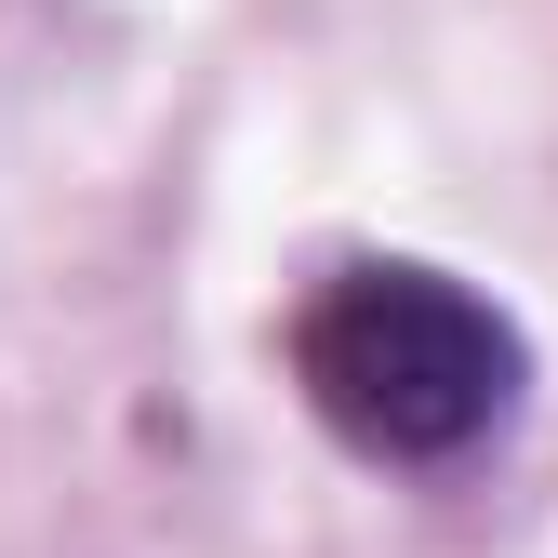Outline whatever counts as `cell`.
<instances>
[{
    "mask_svg": "<svg viewBox=\"0 0 558 558\" xmlns=\"http://www.w3.org/2000/svg\"><path fill=\"white\" fill-rule=\"evenodd\" d=\"M293 386L360 465H465L478 439H506V412L532 386V345L452 266L373 253V266H332L306 293Z\"/></svg>",
    "mask_w": 558,
    "mask_h": 558,
    "instance_id": "1",
    "label": "cell"
}]
</instances>
